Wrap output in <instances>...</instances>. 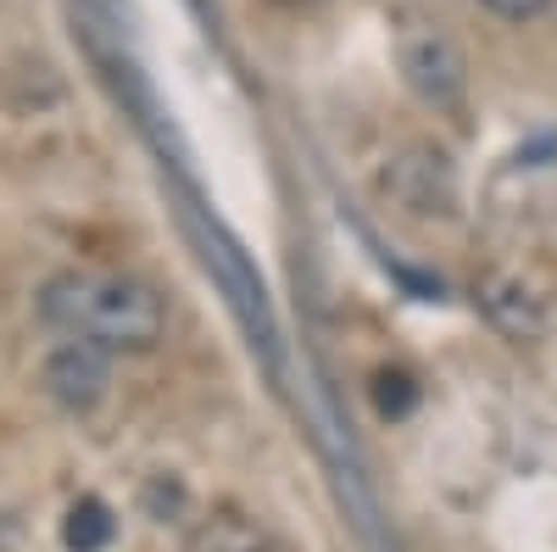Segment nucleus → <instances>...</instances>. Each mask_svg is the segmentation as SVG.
I'll return each mask as SVG.
<instances>
[{
    "label": "nucleus",
    "instance_id": "39448f33",
    "mask_svg": "<svg viewBox=\"0 0 557 552\" xmlns=\"http://www.w3.org/2000/svg\"><path fill=\"white\" fill-rule=\"evenodd\" d=\"M480 302L491 312V324L513 341H541L546 335V296L524 285V273H491L480 285Z\"/></svg>",
    "mask_w": 557,
    "mask_h": 552
},
{
    "label": "nucleus",
    "instance_id": "1a4fd4ad",
    "mask_svg": "<svg viewBox=\"0 0 557 552\" xmlns=\"http://www.w3.org/2000/svg\"><path fill=\"white\" fill-rule=\"evenodd\" d=\"M485 12H496V17H513V23H524V17H541L552 0H480Z\"/></svg>",
    "mask_w": 557,
    "mask_h": 552
},
{
    "label": "nucleus",
    "instance_id": "9d476101",
    "mask_svg": "<svg viewBox=\"0 0 557 552\" xmlns=\"http://www.w3.org/2000/svg\"><path fill=\"white\" fill-rule=\"evenodd\" d=\"M273 7H312V0H273Z\"/></svg>",
    "mask_w": 557,
    "mask_h": 552
},
{
    "label": "nucleus",
    "instance_id": "6e6552de",
    "mask_svg": "<svg viewBox=\"0 0 557 552\" xmlns=\"http://www.w3.org/2000/svg\"><path fill=\"white\" fill-rule=\"evenodd\" d=\"M412 402H418V385H412L407 368H380L374 375V407L385 413V419H401Z\"/></svg>",
    "mask_w": 557,
    "mask_h": 552
},
{
    "label": "nucleus",
    "instance_id": "f03ea898",
    "mask_svg": "<svg viewBox=\"0 0 557 552\" xmlns=\"http://www.w3.org/2000/svg\"><path fill=\"white\" fill-rule=\"evenodd\" d=\"M396 68L407 78V89L424 107L435 112H451L462 107V96H469V57H462V45L451 39L446 23L435 17H401L396 28Z\"/></svg>",
    "mask_w": 557,
    "mask_h": 552
},
{
    "label": "nucleus",
    "instance_id": "7ed1b4c3",
    "mask_svg": "<svg viewBox=\"0 0 557 552\" xmlns=\"http://www.w3.org/2000/svg\"><path fill=\"white\" fill-rule=\"evenodd\" d=\"M380 196L407 218H457L462 179H457V162L441 146L412 140L380 168Z\"/></svg>",
    "mask_w": 557,
    "mask_h": 552
},
{
    "label": "nucleus",
    "instance_id": "0eeeda50",
    "mask_svg": "<svg viewBox=\"0 0 557 552\" xmlns=\"http://www.w3.org/2000/svg\"><path fill=\"white\" fill-rule=\"evenodd\" d=\"M112 536H117V519H112V508H107L101 496H78L73 508H67V519H62L67 552H107Z\"/></svg>",
    "mask_w": 557,
    "mask_h": 552
},
{
    "label": "nucleus",
    "instance_id": "f257e3e1",
    "mask_svg": "<svg viewBox=\"0 0 557 552\" xmlns=\"http://www.w3.org/2000/svg\"><path fill=\"white\" fill-rule=\"evenodd\" d=\"M39 318L62 335L101 341L107 352H151L168 330L157 285L117 268H67L39 291Z\"/></svg>",
    "mask_w": 557,
    "mask_h": 552
},
{
    "label": "nucleus",
    "instance_id": "423d86ee",
    "mask_svg": "<svg viewBox=\"0 0 557 552\" xmlns=\"http://www.w3.org/2000/svg\"><path fill=\"white\" fill-rule=\"evenodd\" d=\"M196 552H285V547L246 514H212L196 530Z\"/></svg>",
    "mask_w": 557,
    "mask_h": 552
},
{
    "label": "nucleus",
    "instance_id": "20e7f679",
    "mask_svg": "<svg viewBox=\"0 0 557 552\" xmlns=\"http://www.w3.org/2000/svg\"><path fill=\"white\" fill-rule=\"evenodd\" d=\"M39 385L57 407L67 413H96L112 391V352L101 341H84V335H67L39 368Z\"/></svg>",
    "mask_w": 557,
    "mask_h": 552
}]
</instances>
